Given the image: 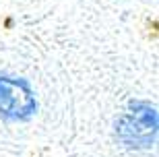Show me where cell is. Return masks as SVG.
I'll list each match as a JSON object with an SVG mask.
<instances>
[{"mask_svg": "<svg viewBox=\"0 0 159 157\" xmlns=\"http://www.w3.org/2000/svg\"><path fill=\"white\" fill-rule=\"evenodd\" d=\"M35 112L37 101L29 83L21 76L0 75V116L8 122H27Z\"/></svg>", "mask_w": 159, "mask_h": 157, "instance_id": "2", "label": "cell"}, {"mask_svg": "<svg viewBox=\"0 0 159 157\" xmlns=\"http://www.w3.org/2000/svg\"><path fill=\"white\" fill-rule=\"evenodd\" d=\"M116 136L124 147L149 149L157 136V112L147 101L130 104L128 112L116 122Z\"/></svg>", "mask_w": 159, "mask_h": 157, "instance_id": "1", "label": "cell"}]
</instances>
